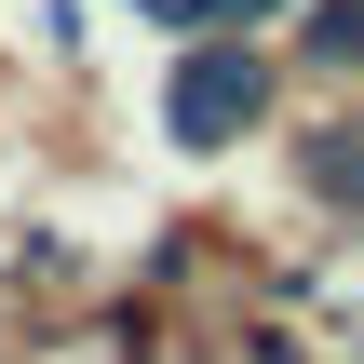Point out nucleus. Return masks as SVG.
<instances>
[{"instance_id": "nucleus-4", "label": "nucleus", "mask_w": 364, "mask_h": 364, "mask_svg": "<svg viewBox=\"0 0 364 364\" xmlns=\"http://www.w3.org/2000/svg\"><path fill=\"white\" fill-rule=\"evenodd\" d=\"M270 14H297V0H176V27H203V41H243V27H270Z\"/></svg>"}, {"instance_id": "nucleus-3", "label": "nucleus", "mask_w": 364, "mask_h": 364, "mask_svg": "<svg viewBox=\"0 0 364 364\" xmlns=\"http://www.w3.org/2000/svg\"><path fill=\"white\" fill-rule=\"evenodd\" d=\"M311 68L364 81V0H311Z\"/></svg>"}, {"instance_id": "nucleus-1", "label": "nucleus", "mask_w": 364, "mask_h": 364, "mask_svg": "<svg viewBox=\"0 0 364 364\" xmlns=\"http://www.w3.org/2000/svg\"><path fill=\"white\" fill-rule=\"evenodd\" d=\"M162 122H176V149L257 135V122H270V54H257V41H189L176 81H162Z\"/></svg>"}, {"instance_id": "nucleus-2", "label": "nucleus", "mask_w": 364, "mask_h": 364, "mask_svg": "<svg viewBox=\"0 0 364 364\" xmlns=\"http://www.w3.org/2000/svg\"><path fill=\"white\" fill-rule=\"evenodd\" d=\"M297 189L338 203V216H364V122H311L297 135Z\"/></svg>"}]
</instances>
